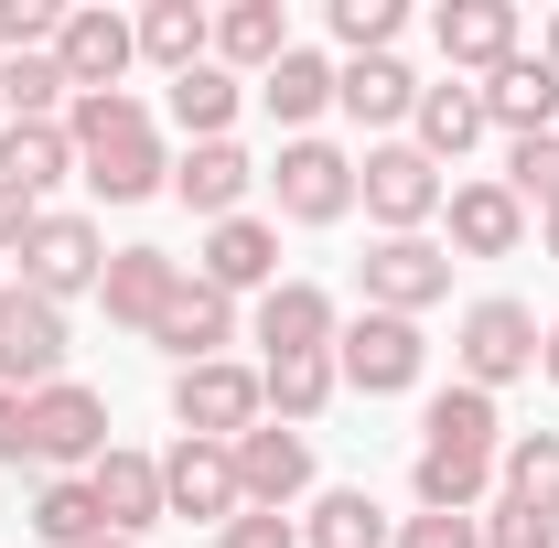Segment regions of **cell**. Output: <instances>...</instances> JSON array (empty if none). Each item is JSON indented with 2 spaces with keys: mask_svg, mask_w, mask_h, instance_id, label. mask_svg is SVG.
I'll use <instances>...</instances> for the list:
<instances>
[{
  "mask_svg": "<svg viewBox=\"0 0 559 548\" xmlns=\"http://www.w3.org/2000/svg\"><path fill=\"white\" fill-rule=\"evenodd\" d=\"M66 140H75V172H86L97 205H140V194L173 183V151H162V130H151V108H140L130 86L119 97H75Z\"/></svg>",
  "mask_w": 559,
  "mask_h": 548,
  "instance_id": "6da1fadb",
  "label": "cell"
},
{
  "mask_svg": "<svg viewBox=\"0 0 559 548\" xmlns=\"http://www.w3.org/2000/svg\"><path fill=\"white\" fill-rule=\"evenodd\" d=\"M173 419H183V441H248L270 398H259V366H237V355H215V366H173Z\"/></svg>",
  "mask_w": 559,
  "mask_h": 548,
  "instance_id": "7a4b0ae2",
  "label": "cell"
},
{
  "mask_svg": "<svg viewBox=\"0 0 559 548\" xmlns=\"http://www.w3.org/2000/svg\"><path fill=\"white\" fill-rule=\"evenodd\" d=\"M441 194H452V183H441V162L409 151V140H377V151L355 162V205L377 215L388 237H419V226L441 215Z\"/></svg>",
  "mask_w": 559,
  "mask_h": 548,
  "instance_id": "3957f363",
  "label": "cell"
},
{
  "mask_svg": "<svg viewBox=\"0 0 559 548\" xmlns=\"http://www.w3.org/2000/svg\"><path fill=\"white\" fill-rule=\"evenodd\" d=\"M538 334H549V323H538V312H527V301H506V290H495V301H474V312H463V334H452V355H463V388H516V377H538Z\"/></svg>",
  "mask_w": 559,
  "mask_h": 548,
  "instance_id": "277c9868",
  "label": "cell"
},
{
  "mask_svg": "<svg viewBox=\"0 0 559 548\" xmlns=\"http://www.w3.org/2000/svg\"><path fill=\"white\" fill-rule=\"evenodd\" d=\"M419 366H430V344H419V323H399V312H366V323L334 334V377H345L355 398H409Z\"/></svg>",
  "mask_w": 559,
  "mask_h": 548,
  "instance_id": "5b68a950",
  "label": "cell"
},
{
  "mask_svg": "<svg viewBox=\"0 0 559 548\" xmlns=\"http://www.w3.org/2000/svg\"><path fill=\"white\" fill-rule=\"evenodd\" d=\"M270 194H280L290 226H345V215H355V162L334 151V140H280Z\"/></svg>",
  "mask_w": 559,
  "mask_h": 548,
  "instance_id": "8992f818",
  "label": "cell"
},
{
  "mask_svg": "<svg viewBox=\"0 0 559 548\" xmlns=\"http://www.w3.org/2000/svg\"><path fill=\"white\" fill-rule=\"evenodd\" d=\"M66 377V301H44V290H0V388H55Z\"/></svg>",
  "mask_w": 559,
  "mask_h": 548,
  "instance_id": "52a82bcc",
  "label": "cell"
},
{
  "mask_svg": "<svg viewBox=\"0 0 559 548\" xmlns=\"http://www.w3.org/2000/svg\"><path fill=\"white\" fill-rule=\"evenodd\" d=\"M55 65H66L75 97H119V75L140 65V22L108 11V0H86V11H66V33H55Z\"/></svg>",
  "mask_w": 559,
  "mask_h": 548,
  "instance_id": "ba28073f",
  "label": "cell"
},
{
  "mask_svg": "<svg viewBox=\"0 0 559 548\" xmlns=\"http://www.w3.org/2000/svg\"><path fill=\"white\" fill-rule=\"evenodd\" d=\"M355 279H366V312H399V323H419L430 301H452V248H430V237H377Z\"/></svg>",
  "mask_w": 559,
  "mask_h": 548,
  "instance_id": "9c48e42d",
  "label": "cell"
},
{
  "mask_svg": "<svg viewBox=\"0 0 559 548\" xmlns=\"http://www.w3.org/2000/svg\"><path fill=\"white\" fill-rule=\"evenodd\" d=\"M97 279H108V237H97L86 215H33V237H22V290L75 301V290H97Z\"/></svg>",
  "mask_w": 559,
  "mask_h": 548,
  "instance_id": "30bf717a",
  "label": "cell"
},
{
  "mask_svg": "<svg viewBox=\"0 0 559 548\" xmlns=\"http://www.w3.org/2000/svg\"><path fill=\"white\" fill-rule=\"evenodd\" d=\"M97 452H108V398L97 388H33V463H55V474H97Z\"/></svg>",
  "mask_w": 559,
  "mask_h": 548,
  "instance_id": "8fae6325",
  "label": "cell"
},
{
  "mask_svg": "<svg viewBox=\"0 0 559 548\" xmlns=\"http://www.w3.org/2000/svg\"><path fill=\"white\" fill-rule=\"evenodd\" d=\"M248 495H237V452L226 441H173L162 452V516H205V527H226Z\"/></svg>",
  "mask_w": 559,
  "mask_h": 548,
  "instance_id": "7c38bea8",
  "label": "cell"
},
{
  "mask_svg": "<svg viewBox=\"0 0 559 548\" xmlns=\"http://www.w3.org/2000/svg\"><path fill=\"white\" fill-rule=\"evenodd\" d=\"M194 279L205 290H280V226L270 215H226V226H205V259H194Z\"/></svg>",
  "mask_w": 559,
  "mask_h": 548,
  "instance_id": "4fadbf2b",
  "label": "cell"
},
{
  "mask_svg": "<svg viewBox=\"0 0 559 548\" xmlns=\"http://www.w3.org/2000/svg\"><path fill=\"white\" fill-rule=\"evenodd\" d=\"M474 97H485V130H506V140L559 130V65H549V55H506Z\"/></svg>",
  "mask_w": 559,
  "mask_h": 548,
  "instance_id": "5bb4252c",
  "label": "cell"
},
{
  "mask_svg": "<svg viewBox=\"0 0 559 548\" xmlns=\"http://www.w3.org/2000/svg\"><path fill=\"white\" fill-rule=\"evenodd\" d=\"M173 290H183V259H173V248H108V279H97L108 323H130V334H151V323L173 312Z\"/></svg>",
  "mask_w": 559,
  "mask_h": 548,
  "instance_id": "9a60e30c",
  "label": "cell"
},
{
  "mask_svg": "<svg viewBox=\"0 0 559 548\" xmlns=\"http://www.w3.org/2000/svg\"><path fill=\"white\" fill-rule=\"evenodd\" d=\"M86 495H97L108 538H140V527H162V452H130V441H108V452H97V474H86Z\"/></svg>",
  "mask_w": 559,
  "mask_h": 548,
  "instance_id": "2e32d148",
  "label": "cell"
},
{
  "mask_svg": "<svg viewBox=\"0 0 559 548\" xmlns=\"http://www.w3.org/2000/svg\"><path fill=\"white\" fill-rule=\"evenodd\" d=\"M430 44H441V65L495 75L516 55V0H441V11H430Z\"/></svg>",
  "mask_w": 559,
  "mask_h": 548,
  "instance_id": "e0dca14e",
  "label": "cell"
},
{
  "mask_svg": "<svg viewBox=\"0 0 559 548\" xmlns=\"http://www.w3.org/2000/svg\"><path fill=\"white\" fill-rule=\"evenodd\" d=\"M237 495H248V505H290V495H312V441H301V430H280V419H259V430H248V441H237Z\"/></svg>",
  "mask_w": 559,
  "mask_h": 548,
  "instance_id": "ac0fdd59",
  "label": "cell"
},
{
  "mask_svg": "<svg viewBox=\"0 0 559 548\" xmlns=\"http://www.w3.org/2000/svg\"><path fill=\"white\" fill-rule=\"evenodd\" d=\"M248 183H259V162L237 151V140H194L183 162H173V194L205 215V226H226V215H248Z\"/></svg>",
  "mask_w": 559,
  "mask_h": 548,
  "instance_id": "d6986e66",
  "label": "cell"
},
{
  "mask_svg": "<svg viewBox=\"0 0 559 548\" xmlns=\"http://www.w3.org/2000/svg\"><path fill=\"white\" fill-rule=\"evenodd\" d=\"M334 290H312V279H280L259 290V355H334Z\"/></svg>",
  "mask_w": 559,
  "mask_h": 548,
  "instance_id": "ffe728a7",
  "label": "cell"
},
{
  "mask_svg": "<svg viewBox=\"0 0 559 548\" xmlns=\"http://www.w3.org/2000/svg\"><path fill=\"white\" fill-rule=\"evenodd\" d=\"M151 344H162L173 366H215V355L237 344V301H226V290H205V279H183V290H173V312L151 323Z\"/></svg>",
  "mask_w": 559,
  "mask_h": 548,
  "instance_id": "44dd1931",
  "label": "cell"
},
{
  "mask_svg": "<svg viewBox=\"0 0 559 548\" xmlns=\"http://www.w3.org/2000/svg\"><path fill=\"white\" fill-rule=\"evenodd\" d=\"M334 108H345L355 130H399L419 108V75L399 55H355V65H334Z\"/></svg>",
  "mask_w": 559,
  "mask_h": 548,
  "instance_id": "7402d4cb",
  "label": "cell"
},
{
  "mask_svg": "<svg viewBox=\"0 0 559 548\" xmlns=\"http://www.w3.org/2000/svg\"><path fill=\"white\" fill-rule=\"evenodd\" d=\"M441 215H452V248H463V259H516V237H527V205H516L506 183H452Z\"/></svg>",
  "mask_w": 559,
  "mask_h": 548,
  "instance_id": "603a6c76",
  "label": "cell"
},
{
  "mask_svg": "<svg viewBox=\"0 0 559 548\" xmlns=\"http://www.w3.org/2000/svg\"><path fill=\"white\" fill-rule=\"evenodd\" d=\"M280 55H290V11H280V0H226V11H215V65L237 75H270Z\"/></svg>",
  "mask_w": 559,
  "mask_h": 548,
  "instance_id": "cb8c5ba5",
  "label": "cell"
},
{
  "mask_svg": "<svg viewBox=\"0 0 559 548\" xmlns=\"http://www.w3.org/2000/svg\"><path fill=\"white\" fill-rule=\"evenodd\" d=\"M259 97H270V119H280L290 140H312V119L334 108V65H323L312 44H290V55H280V65L259 75Z\"/></svg>",
  "mask_w": 559,
  "mask_h": 548,
  "instance_id": "d4e9b609",
  "label": "cell"
},
{
  "mask_svg": "<svg viewBox=\"0 0 559 548\" xmlns=\"http://www.w3.org/2000/svg\"><path fill=\"white\" fill-rule=\"evenodd\" d=\"M334 355H259V398L280 409V430H301V419H323L334 409Z\"/></svg>",
  "mask_w": 559,
  "mask_h": 548,
  "instance_id": "484cf974",
  "label": "cell"
},
{
  "mask_svg": "<svg viewBox=\"0 0 559 548\" xmlns=\"http://www.w3.org/2000/svg\"><path fill=\"white\" fill-rule=\"evenodd\" d=\"M485 140V97L474 86H419V108H409V151H430V162H463Z\"/></svg>",
  "mask_w": 559,
  "mask_h": 548,
  "instance_id": "4316f807",
  "label": "cell"
},
{
  "mask_svg": "<svg viewBox=\"0 0 559 548\" xmlns=\"http://www.w3.org/2000/svg\"><path fill=\"white\" fill-rule=\"evenodd\" d=\"M140 55H151L162 75H194L215 55V11H194V0H151V11H140Z\"/></svg>",
  "mask_w": 559,
  "mask_h": 548,
  "instance_id": "83f0119b",
  "label": "cell"
},
{
  "mask_svg": "<svg viewBox=\"0 0 559 548\" xmlns=\"http://www.w3.org/2000/svg\"><path fill=\"white\" fill-rule=\"evenodd\" d=\"M419 441H430V452H506V419H495V398L485 388H441V398H430V419H419Z\"/></svg>",
  "mask_w": 559,
  "mask_h": 548,
  "instance_id": "f1b7e54d",
  "label": "cell"
},
{
  "mask_svg": "<svg viewBox=\"0 0 559 548\" xmlns=\"http://www.w3.org/2000/svg\"><path fill=\"white\" fill-rule=\"evenodd\" d=\"M301 548H399V527L377 516V495H366V484H334V495H312Z\"/></svg>",
  "mask_w": 559,
  "mask_h": 548,
  "instance_id": "f546056e",
  "label": "cell"
},
{
  "mask_svg": "<svg viewBox=\"0 0 559 548\" xmlns=\"http://www.w3.org/2000/svg\"><path fill=\"white\" fill-rule=\"evenodd\" d=\"M0 108H11V130H55L75 108V86H66L55 55H11V65H0Z\"/></svg>",
  "mask_w": 559,
  "mask_h": 548,
  "instance_id": "4dcf8cb0",
  "label": "cell"
},
{
  "mask_svg": "<svg viewBox=\"0 0 559 548\" xmlns=\"http://www.w3.org/2000/svg\"><path fill=\"white\" fill-rule=\"evenodd\" d=\"M66 172H75L66 119H55V130H0V183H11V194H33V205H44V194H55Z\"/></svg>",
  "mask_w": 559,
  "mask_h": 548,
  "instance_id": "1f68e13d",
  "label": "cell"
},
{
  "mask_svg": "<svg viewBox=\"0 0 559 548\" xmlns=\"http://www.w3.org/2000/svg\"><path fill=\"white\" fill-rule=\"evenodd\" d=\"M419 516H474V505H485V484H495V463L485 452H430V441H419Z\"/></svg>",
  "mask_w": 559,
  "mask_h": 548,
  "instance_id": "d6a6232c",
  "label": "cell"
},
{
  "mask_svg": "<svg viewBox=\"0 0 559 548\" xmlns=\"http://www.w3.org/2000/svg\"><path fill=\"white\" fill-rule=\"evenodd\" d=\"M495 484H506L516 505H538V516H559V430H516V441L495 452Z\"/></svg>",
  "mask_w": 559,
  "mask_h": 548,
  "instance_id": "836d02e7",
  "label": "cell"
},
{
  "mask_svg": "<svg viewBox=\"0 0 559 548\" xmlns=\"http://www.w3.org/2000/svg\"><path fill=\"white\" fill-rule=\"evenodd\" d=\"M237 97H248V86H237V75H226V65L205 55L194 75H173V130H183V140H226Z\"/></svg>",
  "mask_w": 559,
  "mask_h": 548,
  "instance_id": "e575fe53",
  "label": "cell"
},
{
  "mask_svg": "<svg viewBox=\"0 0 559 548\" xmlns=\"http://www.w3.org/2000/svg\"><path fill=\"white\" fill-rule=\"evenodd\" d=\"M33 538H55V548H86V538H108V516H97L86 474H55L44 495H33Z\"/></svg>",
  "mask_w": 559,
  "mask_h": 548,
  "instance_id": "d590c367",
  "label": "cell"
},
{
  "mask_svg": "<svg viewBox=\"0 0 559 548\" xmlns=\"http://www.w3.org/2000/svg\"><path fill=\"white\" fill-rule=\"evenodd\" d=\"M506 194H516V205H538V215H559V130H538V140H516V151H506Z\"/></svg>",
  "mask_w": 559,
  "mask_h": 548,
  "instance_id": "8d00e7d4",
  "label": "cell"
},
{
  "mask_svg": "<svg viewBox=\"0 0 559 548\" xmlns=\"http://www.w3.org/2000/svg\"><path fill=\"white\" fill-rule=\"evenodd\" d=\"M323 22H334V44H345V65H355V55H388L409 11H399V0H334Z\"/></svg>",
  "mask_w": 559,
  "mask_h": 548,
  "instance_id": "74e56055",
  "label": "cell"
},
{
  "mask_svg": "<svg viewBox=\"0 0 559 548\" xmlns=\"http://www.w3.org/2000/svg\"><path fill=\"white\" fill-rule=\"evenodd\" d=\"M485 548H559V516L516 505V495H495V505H485Z\"/></svg>",
  "mask_w": 559,
  "mask_h": 548,
  "instance_id": "f35d334b",
  "label": "cell"
},
{
  "mask_svg": "<svg viewBox=\"0 0 559 548\" xmlns=\"http://www.w3.org/2000/svg\"><path fill=\"white\" fill-rule=\"evenodd\" d=\"M215 548H301V527H290V516H270V505H237V516L215 527Z\"/></svg>",
  "mask_w": 559,
  "mask_h": 548,
  "instance_id": "ab89813d",
  "label": "cell"
},
{
  "mask_svg": "<svg viewBox=\"0 0 559 548\" xmlns=\"http://www.w3.org/2000/svg\"><path fill=\"white\" fill-rule=\"evenodd\" d=\"M399 548H485V516H409Z\"/></svg>",
  "mask_w": 559,
  "mask_h": 548,
  "instance_id": "60d3db41",
  "label": "cell"
},
{
  "mask_svg": "<svg viewBox=\"0 0 559 548\" xmlns=\"http://www.w3.org/2000/svg\"><path fill=\"white\" fill-rule=\"evenodd\" d=\"M0 463H33V398L0 388Z\"/></svg>",
  "mask_w": 559,
  "mask_h": 548,
  "instance_id": "b9f144b4",
  "label": "cell"
},
{
  "mask_svg": "<svg viewBox=\"0 0 559 548\" xmlns=\"http://www.w3.org/2000/svg\"><path fill=\"white\" fill-rule=\"evenodd\" d=\"M33 215H44V205H33V194H11V183H0V259H11V248L33 237Z\"/></svg>",
  "mask_w": 559,
  "mask_h": 548,
  "instance_id": "7bdbcfd3",
  "label": "cell"
},
{
  "mask_svg": "<svg viewBox=\"0 0 559 548\" xmlns=\"http://www.w3.org/2000/svg\"><path fill=\"white\" fill-rule=\"evenodd\" d=\"M538 377H559V323H549V334H538Z\"/></svg>",
  "mask_w": 559,
  "mask_h": 548,
  "instance_id": "ee69618b",
  "label": "cell"
},
{
  "mask_svg": "<svg viewBox=\"0 0 559 548\" xmlns=\"http://www.w3.org/2000/svg\"><path fill=\"white\" fill-rule=\"evenodd\" d=\"M86 548H140V538H86Z\"/></svg>",
  "mask_w": 559,
  "mask_h": 548,
  "instance_id": "f6af8a7d",
  "label": "cell"
},
{
  "mask_svg": "<svg viewBox=\"0 0 559 548\" xmlns=\"http://www.w3.org/2000/svg\"><path fill=\"white\" fill-rule=\"evenodd\" d=\"M549 65H559V22H549Z\"/></svg>",
  "mask_w": 559,
  "mask_h": 548,
  "instance_id": "bcb514c9",
  "label": "cell"
},
{
  "mask_svg": "<svg viewBox=\"0 0 559 548\" xmlns=\"http://www.w3.org/2000/svg\"><path fill=\"white\" fill-rule=\"evenodd\" d=\"M549 259H559V215H549Z\"/></svg>",
  "mask_w": 559,
  "mask_h": 548,
  "instance_id": "7dc6e473",
  "label": "cell"
}]
</instances>
